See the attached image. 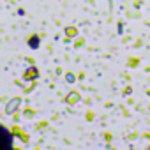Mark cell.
<instances>
[{"mask_svg": "<svg viewBox=\"0 0 150 150\" xmlns=\"http://www.w3.org/2000/svg\"><path fill=\"white\" fill-rule=\"evenodd\" d=\"M0 150H14V143H13V134L7 131V127H4L0 124Z\"/></svg>", "mask_w": 150, "mask_h": 150, "instance_id": "1", "label": "cell"}, {"mask_svg": "<svg viewBox=\"0 0 150 150\" xmlns=\"http://www.w3.org/2000/svg\"><path fill=\"white\" fill-rule=\"evenodd\" d=\"M18 104H20V101H13V103H11V104L7 106V111H13V110H14V108H16Z\"/></svg>", "mask_w": 150, "mask_h": 150, "instance_id": "2", "label": "cell"}]
</instances>
